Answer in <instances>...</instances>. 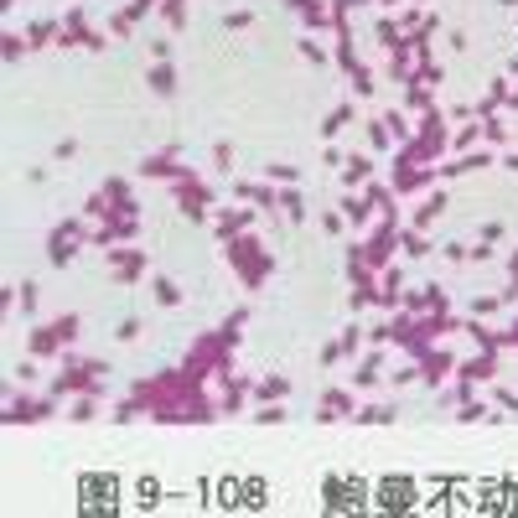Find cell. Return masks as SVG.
<instances>
[{"label": "cell", "instance_id": "1", "mask_svg": "<svg viewBox=\"0 0 518 518\" xmlns=\"http://www.w3.org/2000/svg\"><path fill=\"white\" fill-rule=\"evenodd\" d=\"M52 415V400H16L11 404V425H36V420H47Z\"/></svg>", "mask_w": 518, "mask_h": 518}, {"label": "cell", "instance_id": "2", "mask_svg": "<svg viewBox=\"0 0 518 518\" xmlns=\"http://www.w3.org/2000/svg\"><path fill=\"white\" fill-rule=\"evenodd\" d=\"M374 177V161H368V156H348V161H342V187H363V182Z\"/></svg>", "mask_w": 518, "mask_h": 518}, {"label": "cell", "instance_id": "3", "mask_svg": "<svg viewBox=\"0 0 518 518\" xmlns=\"http://www.w3.org/2000/svg\"><path fill=\"white\" fill-rule=\"evenodd\" d=\"M62 342H68V337H62V327H57V322H52V327H36V332H32V353H36V357L57 353Z\"/></svg>", "mask_w": 518, "mask_h": 518}, {"label": "cell", "instance_id": "4", "mask_svg": "<svg viewBox=\"0 0 518 518\" xmlns=\"http://www.w3.org/2000/svg\"><path fill=\"white\" fill-rule=\"evenodd\" d=\"M73 254H78V249H73V233H68V229H52V238H47V259H52V264H68Z\"/></svg>", "mask_w": 518, "mask_h": 518}, {"label": "cell", "instance_id": "5", "mask_svg": "<svg viewBox=\"0 0 518 518\" xmlns=\"http://www.w3.org/2000/svg\"><path fill=\"white\" fill-rule=\"evenodd\" d=\"M145 83H151V94H161V99H171V94H177V73H171L166 62H156V68L145 73Z\"/></svg>", "mask_w": 518, "mask_h": 518}, {"label": "cell", "instance_id": "6", "mask_svg": "<svg viewBox=\"0 0 518 518\" xmlns=\"http://www.w3.org/2000/svg\"><path fill=\"white\" fill-rule=\"evenodd\" d=\"M493 374H498L493 357H467V363H461V383H487Z\"/></svg>", "mask_w": 518, "mask_h": 518}, {"label": "cell", "instance_id": "7", "mask_svg": "<svg viewBox=\"0 0 518 518\" xmlns=\"http://www.w3.org/2000/svg\"><path fill=\"white\" fill-rule=\"evenodd\" d=\"M368 212H374V203H368V197H342V218H348L353 223V229H363V223H368Z\"/></svg>", "mask_w": 518, "mask_h": 518}, {"label": "cell", "instance_id": "8", "mask_svg": "<svg viewBox=\"0 0 518 518\" xmlns=\"http://www.w3.org/2000/svg\"><path fill=\"white\" fill-rule=\"evenodd\" d=\"M441 212H446V192H430V197L420 203V212H415V229H425V223H435Z\"/></svg>", "mask_w": 518, "mask_h": 518}, {"label": "cell", "instance_id": "9", "mask_svg": "<svg viewBox=\"0 0 518 518\" xmlns=\"http://www.w3.org/2000/svg\"><path fill=\"white\" fill-rule=\"evenodd\" d=\"M379 374H383V357L374 353V357H368V363L353 374V383H357V389H374V383H379Z\"/></svg>", "mask_w": 518, "mask_h": 518}, {"label": "cell", "instance_id": "10", "mask_svg": "<svg viewBox=\"0 0 518 518\" xmlns=\"http://www.w3.org/2000/svg\"><path fill=\"white\" fill-rule=\"evenodd\" d=\"M451 368V353H425V383H441Z\"/></svg>", "mask_w": 518, "mask_h": 518}, {"label": "cell", "instance_id": "11", "mask_svg": "<svg viewBox=\"0 0 518 518\" xmlns=\"http://www.w3.org/2000/svg\"><path fill=\"white\" fill-rule=\"evenodd\" d=\"M394 415H400V409H389V404H368V409H357L353 420H357V425H389Z\"/></svg>", "mask_w": 518, "mask_h": 518}, {"label": "cell", "instance_id": "12", "mask_svg": "<svg viewBox=\"0 0 518 518\" xmlns=\"http://www.w3.org/2000/svg\"><path fill=\"white\" fill-rule=\"evenodd\" d=\"M212 229L229 238V233H238V229H249V212H218V218H212Z\"/></svg>", "mask_w": 518, "mask_h": 518}, {"label": "cell", "instance_id": "13", "mask_svg": "<svg viewBox=\"0 0 518 518\" xmlns=\"http://www.w3.org/2000/svg\"><path fill=\"white\" fill-rule=\"evenodd\" d=\"M254 394H259V404H270V400H285V394H290V383H285V379H264Z\"/></svg>", "mask_w": 518, "mask_h": 518}, {"label": "cell", "instance_id": "14", "mask_svg": "<svg viewBox=\"0 0 518 518\" xmlns=\"http://www.w3.org/2000/svg\"><path fill=\"white\" fill-rule=\"evenodd\" d=\"M348 119H353V104H337V109H332V114H327V125H322V135H337V130H342V125H348Z\"/></svg>", "mask_w": 518, "mask_h": 518}, {"label": "cell", "instance_id": "15", "mask_svg": "<svg viewBox=\"0 0 518 518\" xmlns=\"http://www.w3.org/2000/svg\"><path fill=\"white\" fill-rule=\"evenodd\" d=\"M156 301H161V306H182V290H177V280H156Z\"/></svg>", "mask_w": 518, "mask_h": 518}, {"label": "cell", "instance_id": "16", "mask_svg": "<svg viewBox=\"0 0 518 518\" xmlns=\"http://www.w3.org/2000/svg\"><path fill=\"white\" fill-rule=\"evenodd\" d=\"M400 244H404L415 259H420V254H430V244H425V233H420V229H404V233H400Z\"/></svg>", "mask_w": 518, "mask_h": 518}, {"label": "cell", "instance_id": "17", "mask_svg": "<svg viewBox=\"0 0 518 518\" xmlns=\"http://www.w3.org/2000/svg\"><path fill=\"white\" fill-rule=\"evenodd\" d=\"M254 420H259V425H285L290 415H285V404H280V400H270V404H264V409H259Z\"/></svg>", "mask_w": 518, "mask_h": 518}, {"label": "cell", "instance_id": "18", "mask_svg": "<svg viewBox=\"0 0 518 518\" xmlns=\"http://www.w3.org/2000/svg\"><path fill=\"white\" fill-rule=\"evenodd\" d=\"M357 348H363V327H348V332H342V342H337V353L348 357V353H357Z\"/></svg>", "mask_w": 518, "mask_h": 518}, {"label": "cell", "instance_id": "19", "mask_svg": "<svg viewBox=\"0 0 518 518\" xmlns=\"http://www.w3.org/2000/svg\"><path fill=\"white\" fill-rule=\"evenodd\" d=\"M482 140L503 145V140H508V125H503V119H487V125H482Z\"/></svg>", "mask_w": 518, "mask_h": 518}, {"label": "cell", "instance_id": "20", "mask_svg": "<svg viewBox=\"0 0 518 518\" xmlns=\"http://www.w3.org/2000/svg\"><path fill=\"white\" fill-rule=\"evenodd\" d=\"M280 207H285V212H290V218H296V223H301V218H306V207H301V197H296V192H290V187L280 192Z\"/></svg>", "mask_w": 518, "mask_h": 518}, {"label": "cell", "instance_id": "21", "mask_svg": "<svg viewBox=\"0 0 518 518\" xmlns=\"http://www.w3.org/2000/svg\"><path fill=\"white\" fill-rule=\"evenodd\" d=\"M212 161H218V171H229V166H233V145L218 140V145H212Z\"/></svg>", "mask_w": 518, "mask_h": 518}, {"label": "cell", "instance_id": "22", "mask_svg": "<svg viewBox=\"0 0 518 518\" xmlns=\"http://www.w3.org/2000/svg\"><path fill=\"white\" fill-rule=\"evenodd\" d=\"M119 342H135L140 337V316H125V322H119V332H114Z\"/></svg>", "mask_w": 518, "mask_h": 518}, {"label": "cell", "instance_id": "23", "mask_svg": "<svg viewBox=\"0 0 518 518\" xmlns=\"http://www.w3.org/2000/svg\"><path fill=\"white\" fill-rule=\"evenodd\" d=\"M270 177H275V182H285V187H290V182H296V177H301V171H296V166H290V161H275V166H270Z\"/></svg>", "mask_w": 518, "mask_h": 518}, {"label": "cell", "instance_id": "24", "mask_svg": "<svg viewBox=\"0 0 518 518\" xmlns=\"http://www.w3.org/2000/svg\"><path fill=\"white\" fill-rule=\"evenodd\" d=\"M26 47H32V42H21V36H16V32H11V36H6V62H16V57H21V52H26Z\"/></svg>", "mask_w": 518, "mask_h": 518}, {"label": "cell", "instance_id": "25", "mask_svg": "<svg viewBox=\"0 0 518 518\" xmlns=\"http://www.w3.org/2000/svg\"><path fill=\"white\" fill-rule=\"evenodd\" d=\"M21 311H26V316L36 311V280H26V285H21Z\"/></svg>", "mask_w": 518, "mask_h": 518}, {"label": "cell", "instance_id": "26", "mask_svg": "<svg viewBox=\"0 0 518 518\" xmlns=\"http://www.w3.org/2000/svg\"><path fill=\"white\" fill-rule=\"evenodd\" d=\"M498 306H503V301H498V296H482V301H472V316H493Z\"/></svg>", "mask_w": 518, "mask_h": 518}, {"label": "cell", "instance_id": "27", "mask_svg": "<svg viewBox=\"0 0 518 518\" xmlns=\"http://www.w3.org/2000/svg\"><path fill=\"white\" fill-rule=\"evenodd\" d=\"M166 21L182 26V21H187V6H182V0H166Z\"/></svg>", "mask_w": 518, "mask_h": 518}, {"label": "cell", "instance_id": "28", "mask_svg": "<svg viewBox=\"0 0 518 518\" xmlns=\"http://www.w3.org/2000/svg\"><path fill=\"white\" fill-rule=\"evenodd\" d=\"M301 57H311V62H327V52L311 42V36H301Z\"/></svg>", "mask_w": 518, "mask_h": 518}, {"label": "cell", "instance_id": "29", "mask_svg": "<svg viewBox=\"0 0 518 518\" xmlns=\"http://www.w3.org/2000/svg\"><path fill=\"white\" fill-rule=\"evenodd\" d=\"M441 254H446L451 264H461V259H472V249H467V244H446V249H441Z\"/></svg>", "mask_w": 518, "mask_h": 518}, {"label": "cell", "instance_id": "30", "mask_svg": "<svg viewBox=\"0 0 518 518\" xmlns=\"http://www.w3.org/2000/svg\"><path fill=\"white\" fill-rule=\"evenodd\" d=\"M52 156H57V161H73V156H78V140H57V151H52Z\"/></svg>", "mask_w": 518, "mask_h": 518}, {"label": "cell", "instance_id": "31", "mask_svg": "<svg viewBox=\"0 0 518 518\" xmlns=\"http://www.w3.org/2000/svg\"><path fill=\"white\" fill-rule=\"evenodd\" d=\"M16 379H21V383H32V379H36V357H26V363H16Z\"/></svg>", "mask_w": 518, "mask_h": 518}, {"label": "cell", "instance_id": "32", "mask_svg": "<svg viewBox=\"0 0 518 518\" xmlns=\"http://www.w3.org/2000/svg\"><path fill=\"white\" fill-rule=\"evenodd\" d=\"M342 223H348L342 212H327V218H322V229H327V233H342Z\"/></svg>", "mask_w": 518, "mask_h": 518}, {"label": "cell", "instance_id": "33", "mask_svg": "<svg viewBox=\"0 0 518 518\" xmlns=\"http://www.w3.org/2000/svg\"><path fill=\"white\" fill-rule=\"evenodd\" d=\"M249 21H254V16H249V11H233V16H229V32H244Z\"/></svg>", "mask_w": 518, "mask_h": 518}, {"label": "cell", "instance_id": "34", "mask_svg": "<svg viewBox=\"0 0 518 518\" xmlns=\"http://www.w3.org/2000/svg\"><path fill=\"white\" fill-rule=\"evenodd\" d=\"M415 374H420V368H415V363H404V368H394L389 379H394V383H409V379H415Z\"/></svg>", "mask_w": 518, "mask_h": 518}, {"label": "cell", "instance_id": "35", "mask_svg": "<svg viewBox=\"0 0 518 518\" xmlns=\"http://www.w3.org/2000/svg\"><path fill=\"white\" fill-rule=\"evenodd\" d=\"M130 420H135V404H130V400H125V404H119V409H114V425H130Z\"/></svg>", "mask_w": 518, "mask_h": 518}, {"label": "cell", "instance_id": "36", "mask_svg": "<svg viewBox=\"0 0 518 518\" xmlns=\"http://www.w3.org/2000/svg\"><path fill=\"white\" fill-rule=\"evenodd\" d=\"M498 404H503V409H518V394H513V389H498Z\"/></svg>", "mask_w": 518, "mask_h": 518}, {"label": "cell", "instance_id": "37", "mask_svg": "<svg viewBox=\"0 0 518 518\" xmlns=\"http://www.w3.org/2000/svg\"><path fill=\"white\" fill-rule=\"evenodd\" d=\"M415 6H430V0H415Z\"/></svg>", "mask_w": 518, "mask_h": 518}, {"label": "cell", "instance_id": "38", "mask_svg": "<svg viewBox=\"0 0 518 518\" xmlns=\"http://www.w3.org/2000/svg\"><path fill=\"white\" fill-rule=\"evenodd\" d=\"M513 73H518V57H513Z\"/></svg>", "mask_w": 518, "mask_h": 518}, {"label": "cell", "instance_id": "39", "mask_svg": "<svg viewBox=\"0 0 518 518\" xmlns=\"http://www.w3.org/2000/svg\"><path fill=\"white\" fill-rule=\"evenodd\" d=\"M513 6H518V0H513Z\"/></svg>", "mask_w": 518, "mask_h": 518}]
</instances>
